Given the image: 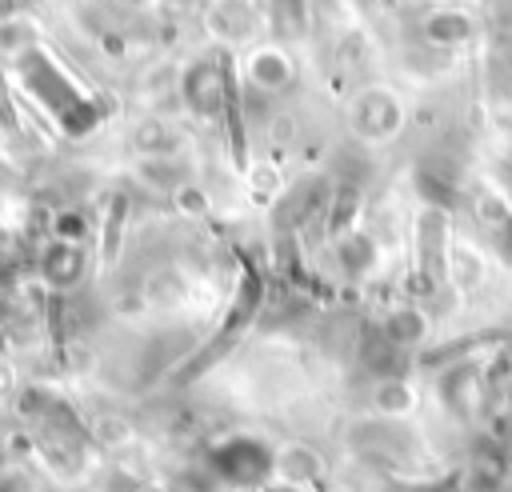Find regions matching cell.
I'll list each match as a JSON object with an SVG mask.
<instances>
[{"label":"cell","mask_w":512,"mask_h":492,"mask_svg":"<svg viewBox=\"0 0 512 492\" xmlns=\"http://www.w3.org/2000/svg\"><path fill=\"white\" fill-rule=\"evenodd\" d=\"M16 76H20V84L52 112V120H56L64 132L84 136L88 128L100 124V104H96L92 96H84V92L72 84V76H68L44 48H20V52H16Z\"/></svg>","instance_id":"cell-1"},{"label":"cell","mask_w":512,"mask_h":492,"mask_svg":"<svg viewBox=\"0 0 512 492\" xmlns=\"http://www.w3.org/2000/svg\"><path fill=\"white\" fill-rule=\"evenodd\" d=\"M348 124H352V132L360 136V140H372V144H380V140H392L400 128H404V108H400V100L388 92V88H360L356 96H352V104H348Z\"/></svg>","instance_id":"cell-2"},{"label":"cell","mask_w":512,"mask_h":492,"mask_svg":"<svg viewBox=\"0 0 512 492\" xmlns=\"http://www.w3.org/2000/svg\"><path fill=\"white\" fill-rule=\"evenodd\" d=\"M212 468L232 484H256L272 472V452L252 436H232L212 452Z\"/></svg>","instance_id":"cell-3"},{"label":"cell","mask_w":512,"mask_h":492,"mask_svg":"<svg viewBox=\"0 0 512 492\" xmlns=\"http://www.w3.org/2000/svg\"><path fill=\"white\" fill-rule=\"evenodd\" d=\"M240 72H244V84H248V88L264 92V96H276V92H284V88L292 84L296 64H292V56H288L280 44H252V48L244 52Z\"/></svg>","instance_id":"cell-4"},{"label":"cell","mask_w":512,"mask_h":492,"mask_svg":"<svg viewBox=\"0 0 512 492\" xmlns=\"http://www.w3.org/2000/svg\"><path fill=\"white\" fill-rule=\"evenodd\" d=\"M180 88H184V100H188L192 112H200V116H216V112L224 108V88H228V80H224V64L212 60V56H208V60H196V64L184 72Z\"/></svg>","instance_id":"cell-5"},{"label":"cell","mask_w":512,"mask_h":492,"mask_svg":"<svg viewBox=\"0 0 512 492\" xmlns=\"http://www.w3.org/2000/svg\"><path fill=\"white\" fill-rule=\"evenodd\" d=\"M420 36H424V44H432V48L444 52V48L468 44L476 36V20L468 12H460V8H432L420 20Z\"/></svg>","instance_id":"cell-6"},{"label":"cell","mask_w":512,"mask_h":492,"mask_svg":"<svg viewBox=\"0 0 512 492\" xmlns=\"http://www.w3.org/2000/svg\"><path fill=\"white\" fill-rule=\"evenodd\" d=\"M40 272H44V280L56 284V288L76 284V280L84 276V248H80L76 240H52V244L44 248V256H40Z\"/></svg>","instance_id":"cell-7"},{"label":"cell","mask_w":512,"mask_h":492,"mask_svg":"<svg viewBox=\"0 0 512 492\" xmlns=\"http://www.w3.org/2000/svg\"><path fill=\"white\" fill-rule=\"evenodd\" d=\"M380 332H384V340L392 344V348H416L424 336H428V320H424V312L420 308H392L384 320H380Z\"/></svg>","instance_id":"cell-8"},{"label":"cell","mask_w":512,"mask_h":492,"mask_svg":"<svg viewBox=\"0 0 512 492\" xmlns=\"http://www.w3.org/2000/svg\"><path fill=\"white\" fill-rule=\"evenodd\" d=\"M376 404H380V412L400 416V412H408V408L416 404V392H412V384L400 380V376H380V384H376Z\"/></svg>","instance_id":"cell-9"}]
</instances>
